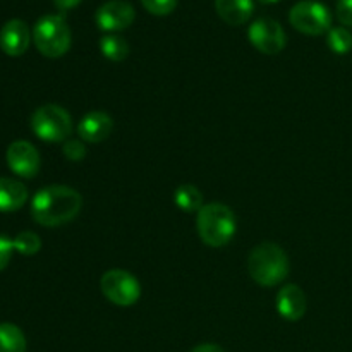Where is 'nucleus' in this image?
<instances>
[{
	"instance_id": "obj_1",
	"label": "nucleus",
	"mask_w": 352,
	"mask_h": 352,
	"mask_svg": "<svg viewBox=\"0 0 352 352\" xmlns=\"http://www.w3.org/2000/svg\"><path fill=\"white\" fill-rule=\"evenodd\" d=\"M82 198L69 186H47L34 195L31 201V217L43 227H58L71 222L81 212Z\"/></svg>"
},
{
	"instance_id": "obj_2",
	"label": "nucleus",
	"mask_w": 352,
	"mask_h": 352,
	"mask_svg": "<svg viewBox=\"0 0 352 352\" xmlns=\"http://www.w3.org/2000/svg\"><path fill=\"white\" fill-rule=\"evenodd\" d=\"M248 272L251 278L263 287L278 285L289 274L287 254L275 243L260 244L250 253Z\"/></svg>"
},
{
	"instance_id": "obj_3",
	"label": "nucleus",
	"mask_w": 352,
	"mask_h": 352,
	"mask_svg": "<svg viewBox=\"0 0 352 352\" xmlns=\"http://www.w3.org/2000/svg\"><path fill=\"white\" fill-rule=\"evenodd\" d=\"M196 229L206 246L223 248L236 234V215L223 203H208L198 212Z\"/></svg>"
},
{
	"instance_id": "obj_4",
	"label": "nucleus",
	"mask_w": 352,
	"mask_h": 352,
	"mask_svg": "<svg viewBox=\"0 0 352 352\" xmlns=\"http://www.w3.org/2000/svg\"><path fill=\"white\" fill-rule=\"evenodd\" d=\"M33 41L41 55L58 58L71 48V30L62 16L47 14L34 24Z\"/></svg>"
},
{
	"instance_id": "obj_5",
	"label": "nucleus",
	"mask_w": 352,
	"mask_h": 352,
	"mask_svg": "<svg viewBox=\"0 0 352 352\" xmlns=\"http://www.w3.org/2000/svg\"><path fill=\"white\" fill-rule=\"evenodd\" d=\"M31 129L47 143H62L71 136L72 119L60 105L48 103L34 110L31 116Z\"/></svg>"
},
{
	"instance_id": "obj_6",
	"label": "nucleus",
	"mask_w": 352,
	"mask_h": 352,
	"mask_svg": "<svg viewBox=\"0 0 352 352\" xmlns=\"http://www.w3.org/2000/svg\"><path fill=\"white\" fill-rule=\"evenodd\" d=\"M289 21L294 30L309 36H320L330 31L332 14L327 9L325 3L316 2V0H301L289 12Z\"/></svg>"
},
{
	"instance_id": "obj_7",
	"label": "nucleus",
	"mask_w": 352,
	"mask_h": 352,
	"mask_svg": "<svg viewBox=\"0 0 352 352\" xmlns=\"http://www.w3.org/2000/svg\"><path fill=\"white\" fill-rule=\"evenodd\" d=\"M100 287H102L103 296L116 306L127 308L140 301V280L127 270L113 268V270L105 272L100 280Z\"/></svg>"
},
{
	"instance_id": "obj_8",
	"label": "nucleus",
	"mask_w": 352,
	"mask_h": 352,
	"mask_svg": "<svg viewBox=\"0 0 352 352\" xmlns=\"http://www.w3.org/2000/svg\"><path fill=\"white\" fill-rule=\"evenodd\" d=\"M248 36H250L253 47L265 55L280 54L287 43L284 28L270 17H261V19L254 21L250 26Z\"/></svg>"
},
{
	"instance_id": "obj_9",
	"label": "nucleus",
	"mask_w": 352,
	"mask_h": 352,
	"mask_svg": "<svg viewBox=\"0 0 352 352\" xmlns=\"http://www.w3.org/2000/svg\"><path fill=\"white\" fill-rule=\"evenodd\" d=\"M134 12L133 6L126 0H109L103 6L98 7L95 14V21L98 24L100 30L109 31V33H116V31H122L133 24Z\"/></svg>"
},
{
	"instance_id": "obj_10",
	"label": "nucleus",
	"mask_w": 352,
	"mask_h": 352,
	"mask_svg": "<svg viewBox=\"0 0 352 352\" xmlns=\"http://www.w3.org/2000/svg\"><path fill=\"white\" fill-rule=\"evenodd\" d=\"M7 165L19 177L31 179L40 170V153L30 141H14L6 153Z\"/></svg>"
},
{
	"instance_id": "obj_11",
	"label": "nucleus",
	"mask_w": 352,
	"mask_h": 352,
	"mask_svg": "<svg viewBox=\"0 0 352 352\" xmlns=\"http://www.w3.org/2000/svg\"><path fill=\"white\" fill-rule=\"evenodd\" d=\"M31 41L30 28L24 21L10 19L0 30V48L10 57H19L28 50Z\"/></svg>"
},
{
	"instance_id": "obj_12",
	"label": "nucleus",
	"mask_w": 352,
	"mask_h": 352,
	"mask_svg": "<svg viewBox=\"0 0 352 352\" xmlns=\"http://www.w3.org/2000/svg\"><path fill=\"white\" fill-rule=\"evenodd\" d=\"M113 120L112 117L102 110H93L86 113L78 124V134L86 143H102L112 134Z\"/></svg>"
},
{
	"instance_id": "obj_13",
	"label": "nucleus",
	"mask_w": 352,
	"mask_h": 352,
	"mask_svg": "<svg viewBox=\"0 0 352 352\" xmlns=\"http://www.w3.org/2000/svg\"><path fill=\"white\" fill-rule=\"evenodd\" d=\"M306 296L301 287L287 284L277 294V311L287 322H298L306 313Z\"/></svg>"
},
{
	"instance_id": "obj_14",
	"label": "nucleus",
	"mask_w": 352,
	"mask_h": 352,
	"mask_svg": "<svg viewBox=\"0 0 352 352\" xmlns=\"http://www.w3.org/2000/svg\"><path fill=\"white\" fill-rule=\"evenodd\" d=\"M217 14L230 26H241L253 16V0H215Z\"/></svg>"
},
{
	"instance_id": "obj_15",
	"label": "nucleus",
	"mask_w": 352,
	"mask_h": 352,
	"mask_svg": "<svg viewBox=\"0 0 352 352\" xmlns=\"http://www.w3.org/2000/svg\"><path fill=\"white\" fill-rule=\"evenodd\" d=\"M28 199V189L16 179L0 177V212H16Z\"/></svg>"
},
{
	"instance_id": "obj_16",
	"label": "nucleus",
	"mask_w": 352,
	"mask_h": 352,
	"mask_svg": "<svg viewBox=\"0 0 352 352\" xmlns=\"http://www.w3.org/2000/svg\"><path fill=\"white\" fill-rule=\"evenodd\" d=\"M174 203L177 205V208H181L182 212L195 213L199 212L203 208V195L196 186L192 184H182L175 189L174 192Z\"/></svg>"
},
{
	"instance_id": "obj_17",
	"label": "nucleus",
	"mask_w": 352,
	"mask_h": 352,
	"mask_svg": "<svg viewBox=\"0 0 352 352\" xmlns=\"http://www.w3.org/2000/svg\"><path fill=\"white\" fill-rule=\"evenodd\" d=\"M0 352H26V337L14 323H0Z\"/></svg>"
},
{
	"instance_id": "obj_18",
	"label": "nucleus",
	"mask_w": 352,
	"mask_h": 352,
	"mask_svg": "<svg viewBox=\"0 0 352 352\" xmlns=\"http://www.w3.org/2000/svg\"><path fill=\"white\" fill-rule=\"evenodd\" d=\"M100 52L109 60L120 62L124 58H127V55H129V45H127V41L124 38L109 33L105 36H102V40H100Z\"/></svg>"
},
{
	"instance_id": "obj_19",
	"label": "nucleus",
	"mask_w": 352,
	"mask_h": 352,
	"mask_svg": "<svg viewBox=\"0 0 352 352\" xmlns=\"http://www.w3.org/2000/svg\"><path fill=\"white\" fill-rule=\"evenodd\" d=\"M327 43L333 54L346 55L352 50V34L346 28H330Z\"/></svg>"
},
{
	"instance_id": "obj_20",
	"label": "nucleus",
	"mask_w": 352,
	"mask_h": 352,
	"mask_svg": "<svg viewBox=\"0 0 352 352\" xmlns=\"http://www.w3.org/2000/svg\"><path fill=\"white\" fill-rule=\"evenodd\" d=\"M12 241H14V250H16L17 253L24 254V256L36 254L38 251L41 250L40 236H36L34 232H30V230L19 232Z\"/></svg>"
},
{
	"instance_id": "obj_21",
	"label": "nucleus",
	"mask_w": 352,
	"mask_h": 352,
	"mask_svg": "<svg viewBox=\"0 0 352 352\" xmlns=\"http://www.w3.org/2000/svg\"><path fill=\"white\" fill-rule=\"evenodd\" d=\"M144 9L153 16H167L177 6V0H141Z\"/></svg>"
},
{
	"instance_id": "obj_22",
	"label": "nucleus",
	"mask_w": 352,
	"mask_h": 352,
	"mask_svg": "<svg viewBox=\"0 0 352 352\" xmlns=\"http://www.w3.org/2000/svg\"><path fill=\"white\" fill-rule=\"evenodd\" d=\"M64 155L72 162H79L86 157V148L81 141L69 140L67 143L64 144Z\"/></svg>"
},
{
	"instance_id": "obj_23",
	"label": "nucleus",
	"mask_w": 352,
	"mask_h": 352,
	"mask_svg": "<svg viewBox=\"0 0 352 352\" xmlns=\"http://www.w3.org/2000/svg\"><path fill=\"white\" fill-rule=\"evenodd\" d=\"M14 251V241L6 236H0V272L9 265Z\"/></svg>"
},
{
	"instance_id": "obj_24",
	"label": "nucleus",
	"mask_w": 352,
	"mask_h": 352,
	"mask_svg": "<svg viewBox=\"0 0 352 352\" xmlns=\"http://www.w3.org/2000/svg\"><path fill=\"white\" fill-rule=\"evenodd\" d=\"M336 12L340 23L352 28V0H337Z\"/></svg>"
},
{
	"instance_id": "obj_25",
	"label": "nucleus",
	"mask_w": 352,
	"mask_h": 352,
	"mask_svg": "<svg viewBox=\"0 0 352 352\" xmlns=\"http://www.w3.org/2000/svg\"><path fill=\"white\" fill-rule=\"evenodd\" d=\"M79 2H81V0H54L55 7H57L58 10H71L74 9V7H78Z\"/></svg>"
},
{
	"instance_id": "obj_26",
	"label": "nucleus",
	"mask_w": 352,
	"mask_h": 352,
	"mask_svg": "<svg viewBox=\"0 0 352 352\" xmlns=\"http://www.w3.org/2000/svg\"><path fill=\"white\" fill-rule=\"evenodd\" d=\"M191 352H226L217 344H201V346H196Z\"/></svg>"
},
{
	"instance_id": "obj_27",
	"label": "nucleus",
	"mask_w": 352,
	"mask_h": 352,
	"mask_svg": "<svg viewBox=\"0 0 352 352\" xmlns=\"http://www.w3.org/2000/svg\"><path fill=\"white\" fill-rule=\"evenodd\" d=\"M263 3H275V2H280V0H260Z\"/></svg>"
}]
</instances>
